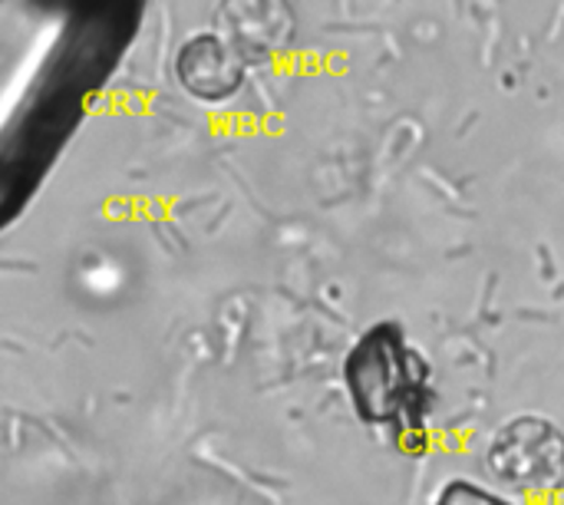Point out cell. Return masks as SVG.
Returning a JSON list of instances; mask_svg holds the SVG:
<instances>
[{
    "label": "cell",
    "mask_w": 564,
    "mask_h": 505,
    "mask_svg": "<svg viewBox=\"0 0 564 505\" xmlns=\"http://www.w3.org/2000/svg\"><path fill=\"white\" fill-rule=\"evenodd\" d=\"M433 505H516L512 499L473 483V480H449Z\"/></svg>",
    "instance_id": "cell-5"
},
{
    "label": "cell",
    "mask_w": 564,
    "mask_h": 505,
    "mask_svg": "<svg viewBox=\"0 0 564 505\" xmlns=\"http://www.w3.org/2000/svg\"><path fill=\"white\" fill-rule=\"evenodd\" d=\"M221 23L231 36V46L251 56H264L288 43L294 30V13L284 0H225Z\"/></svg>",
    "instance_id": "cell-4"
},
{
    "label": "cell",
    "mask_w": 564,
    "mask_h": 505,
    "mask_svg": "<svg viewBox=\"0 0 564 505\" xmlns=\"http://www.w3.org/2000/svg\"><path fill=\"white\" fill-rule=\"evenodd\" d=\"M489 470L512 490H555L564 480V433L539 413L512 417L489 443Z\"/></svg>",
    "instance_id": "cell-2"
},
{
    "label": "cell",
    "mask_w": 564,
    "mask_h": 505,
    "mask_svg": "<svg viewBox=\"0 0 564 505\" xmlns=\"http://www.w3.org/2000/svg\"><path fill=\"white\" fill-rule=\"evenodd\" d=\"M175 76L202 103H225L245 83V53L218 33H195L175 53Z\"/></svg>",
    "instance_id": "cell-3"
},
{
    "label": "cell",
    "mask_w": 564,
    "mask_h": 505,
    "mask_svg": "<svg viewBox=\"0 0 564 505\" xmlns=\"http://www.w3.org/2000/svg\"><path fill=\"white\" fill-rule=\"evenodd\" d=\"M344 390L367 427L390 430L400 447H426L433 370L397 321L367 327L344 357Z\"/></svg>",
    "instance_id": "cell-1"
}]
</instances>
